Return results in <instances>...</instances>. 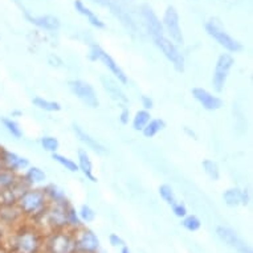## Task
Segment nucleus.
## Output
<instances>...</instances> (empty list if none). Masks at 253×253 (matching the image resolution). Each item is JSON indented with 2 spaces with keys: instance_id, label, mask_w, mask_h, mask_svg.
Segmentation results:
<instances>
[{
  "instance_id": "obj_1",
  "label": "nucleus",
  "mask_w": 253,
  "mask_h": 253,
  "mask_svg": "<svg viewBox=\"0 0 253 253\" xmlns=\"http://www.w3.org/2000/svg\"><path fill=\"white\" fill-rule=\"evenodd\" d=\"M42 232L36 227H20L12 236L11 249L13 253H39L42 248Z\"/></svg>"
},
{
  "instance_id": "obj_2",
  "label": "nucleus",
  "mask_w": 253,
  "mask_h": 253,
  "mask_svg": "<svg viewBox=\"0 0 253 253\" xmlns=\"http://www.w3.org/2000/svg\"><path fill=\"white\" fill-rule=\"evenodd\" d=\"M17 206L23 212V215L29 217V219L38 220L39 217H42L45 213L46 208L49 206V202L46 199L42 190L29 187L19 199Z\"/></svg>"
},
{
  "instance_id": "obj_3",
  "label": "nucleus",
  "mask_w": 253,
  "mask_h": 253,
  "mask_svg": "<svg viewBox=\"0 0 253 253\" xmlns=\"http://www.w3.org/2000/svg\"><path fill=\"white\" fill-rule=\"evenodd\" d=\"M42 247L45 253H77L73 229L50 231L44 237Z\"/></svg>"
},
{
  "instance_id": "obj_4",
  "label": "nucleus",
  "mask_w": 253,
  "mask_h": 253,
  "mask_svg": "<svg viewBox=\"0 0 253 253\" xmlns=\"http://www.w3.org/2000/svg\"><path fill=\"white\" fill-rule=\"evenodd\" d=\"M68 206H69V203H49L45 213L42 217H39V219L45 220V223L48 224L50 231L69 229V223H68Z\"/></svg>"
},
{
  "instance_id": "obj_5",
  "label": "nucleus",
  "mask_w": 253,
  "mask_h": 253,
  "mask_svg": "<svg viewBox=\"0 0 253 253\" xmlns=\"http://www.w3.org/2000/svg\"><path fill=\"white\" fill-rule=\"evenodd\" d=\"M206 31L219 45H221L224 49L231 52V53H236V52H240L243 49L241 42H237L236 39H233L228 32H225V29L216 20L207 21Z\"/></svg>"
},
{
  "instance_id": "obj_6",
  "label": "nucleus",
  "mask_w": 253,
  "mask_h": 253,
  "mask_svg": "<svg viewBox=\"0 0 253 253\" xmlns=\"http://www.w3.org/2000/svg\"><path fill=\"white\" fill-rule=\"evenodd\" d=\"M155 45L158 46V49L161 50L165 57L172 64V67L175 68V71L179 73L184 72V67H186V61H184V56L180 53V50L178 49V45L171 42L170 39L166 38L165 35L159 36V38L153 39Z\"/></svg>"
},
{
  "instance_id": "obj_7",
  "label": "nucleus",
  "mask_w": 253,
  "mask_h": 253,
  "mask_svg": "<svg viewBox=\"0 0 253 253\" xmlns=\"http://www.w3.org/2000/svg\"><path fill=\"white\" fill-rule=\"evenodd\" d=\"M162 24L165 34L169 35L171 42L176 45L184 44V38H183L182 28H180V19H179V13L175 9V7H172V5L167 7L165 15H163Z\"/></svg>"
},
{
  "instance_id": "obj_8",
  "label": "nucleus",
  "mask_w": 253,
  "mask_h": 253,
  "mask_svg": "<svg viewBox=\"0 0 253 253\" xmlns=\"http://www.w3.org/2000/svg\"><path fill=\"white\" fill-rule=\"evenodd\" d=\"M89 58L93 60V61H101L104 64L105 67L108 68L109 71L112 72V75H114L118 83L121 84H127L129 80H127V76L125 75V72L122 71V68L117 64V61L110 56L109 53H106L100 45L97 44H93L90 46V52H89Z\"/></svg>"
},
{
  "instance_id": "obj_9",
  "label": "nucleus",
  "mask_w": 253,
  "mask_h": 253,
  "mask_svg": "<svg viewBox=\"0 0 253 253\" xmlns=\"http://www.w3.org/2000/svg\"><path fill=\"white\" fill-rule=\"evenodd\" d=\"M233 64H235V58L229 53H223L219 56L215 64L213 76H212V85H213L215 91H217V93L223 91Z\"/></svg>"
},
{
  "instance_id": "obj_10",
  "label": "nucleus",
  "mask_w": 253,
  "mask_h": 253,
  "mask_svg": "<svg viewBox=\"0 0 253 253\" xmlns=\"http://www.w3.org/2000/svg\"><path fill=\"white\" fill-rule=\"evenodd\" d=\"M69 87H71L72 93L84 105H86L87 108L96 109L100 106V100L97 97V91L89 83L83 81V80H72V81H69Z\"/></svg>"
},
{
  "instance_id": "obj_11",
  "label": "nucleus",
  "mask_w": 253,
  "mask_h": 253,
  "mask_svg": "<svg viewBox=\"0 0 253 253\" xmlns=\"http://www.w3.org/2000/svg\"><path fill=\"white\" fill-rule=\"evenodd\" d=\"M73 232H75L77 253H97L100 248V240L96 236V233L83 227L75 229Z\"/></svg>"
},
{
  "instance_id": "obj_12",
  "label": "nucleus",
  "mask_w": 253,
  "mask_h": 253,
  "mask_svg": "<svg viewBox=\"0 0 253 253\" xmlns=\"http://www.w3.org/2000/svg\"><path fill=\"white\" fill-rule=\"evenodd\" d=\"M0 163L3 169L16 172V174L29 167V161L27 158L20 157L19 154L3 149V147L0 149Z\"/></svg>"
},
{
  "instance_id": "obj_13",
  "label": "nucleus",
  "mask_w": 253,
  "mask_h": 253,
  "mask_svg": "<svg viewBox=\"0 0 253 253\" xmlns=\"http://www.w3.org/2000/svg\"><path fill=\"white\" fill-rule=\"evenodd\" d=\"M29 188V184L24 179L19 176L12 186L7 187L4 190H0V204H17L23 194Z\"/></svg>"
},
{
  "instance_id": "obj_14",
  "label": "nucleus",
  "mask_w": 253,
  "mask_h": 253,
  "mask_svg": "<svg viewBox=\"0 0 253 253\" xmlns=\"http://www.w3.org/2000/svg\"><path fill=\"white\" fill-rule=\"evenodd\" d=\"M216 233H217L220 240L225 243L231 248L236 249L239 253H252L251 248L245 244L244 241L241 240L240 237L237 236L236 233L233 232L232 229L227 228V227H217Z\"/></svg>"
},
{
  "instance_id": "obj_15",
  "label": "nucleus",
  "mask_w": 253,
  "mask_h": 253,
  "mask_svg": "<svg viewBox=\"0 0 253 253\" xmlns=\"http://www.w3.org/2000/svg\"><path fill=\"white\" fill-rule=\"evenodd\" d=\"M142 17L145 20L146 28L149 31L150 36L153 39L159 38L165 35V29H163L162 21L159 20V17L157 16V13L154 12L153 8L150 5H142Z\"/></svg>"
},
{
  "instance_id": "obj_16",
  "label": "nucleus",
  "mask_w": 253,
  "mask_h": 253,
  "mask_svg": "<svg viewBox=\"0 0 253 253\" xmlns=\"http://www.w3.org/2000/svg\"><path fill=\"white\" fill-rule=\"evenodd\" d=\"M192 96L198 102H199L203 109L210 110V112H215L219 110L223 106V101L217 96H213L211 91L206 90L203 87H194L192 89Z\"/></svg>"
},
{
  "instance_id": "obj_17",
  "label": "nucleus",
  "mask_w": 253,
  "mask_h": 253,
  "mask_svg": "<svg viewBox=\"0 0 253 253\" xmlns=\"http://www.w3.org/2000/svg\"><path fill=\"white\" fill-rule=\"evenodd\" d=\"M91 1L98 5H102V7H108L110 9V12L122 23L125 28L130 29V31H135V24H134L133 19L118 3H114L113 0H91Z\"/></svg>"
},
{
  "instance_id": "obj_18",
  "label": "nucleus",
  "mask_w": 253,
  "mask_h": 253,
  "mask_svg": "<svg viewBox=\"0 0 253 253\" xmlns=\"http://www.w3.org/2000/svg\"><path fill=\"white\" fill-rule=\"evenodd\" d=\"M101 83H102V86H104L105 91L108 93L113 101H116V102L122 105V108L129 104L127 97H126L125 91L121 89V86L118 85L117 81H114V80L108 77V76H102L101 77Z\"/></svg>"
},
{
  "instance_id": "obj_19",
  "label": "nucleus",
  "mask_w": 253,
  "mask_h": 253,
  "mask_svg": "<svg viewBox=\"0 0 253 253\" xmlns=\"http://www.w3.org/2000/svg\"><path fill=\"white\" fill-rule=\"evenodd\" d=\"M73 131H75L76 137L79 138L80 141L83 142L84 145L89 147L91 151H94L96 154H100V155H105V154H108V149L102 146L100 142L97 141L96 138H93L90 134H87L85 130L79 126V125H73Z\"/></svg>"
},
{
  "instance_id": "obj_20",
  "label": "nucleus",
  "mask_w": 253,
  "mask_h": 253,
  "mask_svg": "<svg viewBox=\"0 0 253 253\" xmlns=\"http://www.w3.org/2000/svg\"><path fill=\"white\" fill-rule=\"evenodd\" d=\"M25 16L29 20V23H32L34 25L39 27L42 29H46V31H57L60 28V20L56 16L52 15H40V16H32L31 13H25Z\"/></svg>"
},
{
  "instance_id": "obj_21",
  "label": "nucleus",
  "mask_w": 253,
  "mask_h": 253,
  "mask_svg": "<svg viewBox=\"0 0 253 253\" xmlns=\"http://www.w3.org/2000/svg\"><path fill=\"white\" fill-rule=\"evenodd\" d=\"M23 212L17 204H0V221L4 224H15L23 217Z\"/></svg>"
},
{
  "instance_id": "obj_22",
  "label": "nucleus",
  "mask_w": 253,
  "mask_h": 253,
  "mask_svg": "<svg viewBox=\"0 0 253 253\" xmlns=\"http://www.w3.org/2000/svg\"><path fill=\"white\" fill-rule=\"evenodd\" d=\"M77 159H79V171H81L84 174V176L86 179H89L90 182L96 183L97 178L94 175V170H93V163H91V159L89 157L86 150L80 149L79 153H77Z\"/></svg>"
},
{
  "instance_id": "obj_23",
  "label": "nucleus",
  "mask_w": 253,
  "mask_h": 253,
  "mask_svg": "<svg viewBox=\"0 0 253 253\" xmlns=\"http://www.w3.org/2000/svg\"><path fill=\"white\" fill-rule=\"evenodd\" d=\"M75 9L80 15H83L84 17H86L87 21L90 23L93 27H96V28H105V23L101 20L100 17L97 16L96 13L93 12L90 8H87L86 5L84 4L83 0H75Z\"/></svg>"
},
{
  "instance_id": "obj_24",
  "label": "nucleus",
  "mask_w": 253,
  "mask_h": 253,
  "mask_svg": "<svg viewBox=\"0 0 253 253\" xmlns=\"http://www.w3.org/2000/svg\"><path fill=\"white\" fill-rule=\"evenodd\" d=\"M42 191L45 194L46 199L49 203L58 204V203H68L67 196H65V192L62 191V188L57 186V184H53L50 183L48 186H45L42 188Z\"/></svg>"
},
{
  "instance_id": "obj_25",
  "label": "nucleus",
  "mask_w": 253,
  "mask_h": 253,
  "mask_svg": "<svg viewBox=\"0 0 253 253\" xmlns=\"http://www.w3.org/2000/svg\"><path fill=\"white\" fill-rule=\"evenodd\" d=\"M21 178L28 183L29 187H32L35 184H40V183L44 182L46 179V175L44 170H42L40 167L31 166L25 169V172L21 175Z\"/></svg>"
},
{
  "instance_id": "obj_26",
  "label": "nucleus",
  "mask_w": 253,
  "mask_h": 253,
  "mask_svg": "<svg viewBox=\"0 0 253 253\" xmlns=\"http://www.w3.org/2000/svg\"><path fill=\"white\" fill-rule=\"evenodd\" d=\"M223 199L228 207H237L243 204V190L240 188H229L223 194Z\"/></svg>"
},
{
  "instance_id": "obj_27",
  "label": "nucleus",
  "mask_w": 253,
  "mask_h": 253,
  "mask_svg": "<svg viewBox=\"0 0 253 253\" xmlns=\"http://www.w3.org/2000/svg\"><path fill=\"white\" fill-rule=\"evenodd\" d=\"M32 104H34L36 108L40 109V110H44V112L54 113L61 110V105L58 104V102H56V101L45 100V98H42V97H35L34 100H32Z\"/></svg>"
},
{
  "instance_id": "obj_28",
  "label": "nucleus",
  "mask_w": 253,
  "mask_h": 253,
  "mask_svg": "<svg viewBox=\"0 0 253 253\" xmlns=\"http://www.w3.org/2000/svg\"><path fill=\"white\" fill-rule=\"evenodd\" d=\"M165 127H166V124H165L163 120H159V118L150 120L149 124L145 126V129L142 130V133H143L146 138H154L159 131H162Z\"/></svg>"
},
{
  "instance_id": "obj_29",
  "label": "nucleus",
  "mask_w": 253,
  "mask_h": 253,
  "mask_svg": "<svg viewBox=\"0 0 253 253\" xmlns=\"http://www.w3.org/2000/svg\"><path fill=\"white\" fill-rule=\"evenodd\" d=\"M151 120V114H150L149 110H138L135 113V116L133 117V129L137 130V131H142L145 129V126L149 124V121Z\"/></svg>"
},
{
  "instance_id": "obj_30",
  "label": "nucleus",
  "mask_w": 253,
  "mask_h": 253,
  "mask_svg": "<svg viewBox=\"0 0 253 253\" xmlns=\"http://www.w3.org/2000/svg\"><path fill=\"white\" fill-rule=\"evenodd\" d=\"M52 159H53L54 162H57L58 165H61L65 170L71 171V172H77L79 171V165L75 162V161H72L65 155H61V154L58 153H53L52 154Z\"/></svg>"
},
{
  "instance_id": "obj_31",
  "label": "nucleus",
  "mask_w": 253,
  "mask_h": 253,
  "mask_svg": "<svg viewBox=\"0 0 253 253\" xmlns=\"http://www.w3.org/2000/svg\"><path fill=\"white\" fill-rule=\"evenodd\" d=\"M19 176H20V175L16 174V172H12V171L1 169V170H0V190H4L7 187L12 186L13 183L19 179Z\"/></svg>"
},
{
  "instance_id": "obj_32",
  "label": "nucleus",
  "mask_w": 253,
  "mask_h": 253,
  "mask_svg": "<svg viewBox=\"0 0 253 253\" xmlns=\"http://www.w3.org/2000/svg\"><path fill=\"white\" fill-rule=\"evenodd\" d=\"M202 167H203L204 172L211 180H217L220 178V170L217 163L211 161V159H204L202 162Z\"/></svg>"
},
{
  "instance_id": "obj_33",
  "label": "nucleus",
  "mask_w": 253,
  "mask_h": 253,
  "mask_svg": "<svg viewBox=\"0 0 253 253\" xmlns=\"http://www.w3.org/2000/svg\"><path fill=\"white\" fill-rule=\"evenodd\" d=\"M1 124H3L5 130H7L13 138L19 139V138L23 137V131H21L20 125L17 124L15 120H12V118H1Z\"/></svg>"
},
{
  "instance_id": "obj_34",
  "label": "nucleus",
  "mask_w": 253,
  "mask_h": 253,
  "mask_svg": "<svg viewBox=\"0 0 253 253\" xmlns=\"http://www.w3.org/2000/svg\"><path fill=\"white\" fill-rule=\"evenodd\" d=\"M40 145L45 151L48 153H57L58 147H60V142L57 138L52 137V135H45L40 139Z\"/></svg>"
},
{
  "instance_id": "obj_35",
  "label": "nucleus",
  "mask_w": 253,
  "mask_h": 253,
  "mask_svg": "<svg viewBox=\"0 0 253 253\" xmlns=\"http://www.w3.org/2000/svg\"><path fill=\"white\" fill-rule=\"evenodd\" d=\"M159 195L162 198L165 202H166L169 206H172L174 203H176V198H175L174 190H172V187L169 186V184H162V186H159Z\"/></svg>"
},
{
  "instance_id": "obj_36",
  "label": "nucleus",
  "mask_w": 253,
  "mask_h": 253,
  "mask_svg": "<svg viewBox=\"0 0 253 253\" xmlns=\"http://www.w3.org/2000/svg\"><path fill=\"white\" fill-rule=\"evenodd\" d=\"M182 225L187 229V231L195 232V231L200 229V227H202V221H200L199 217H196L195 215H186L183 217Z\"/></svg>"
},
{
  "instance_id": "obj_37",
  "label": "nucleus",
  "mask_w": 253,
  "mask_h": 253,
  "mask_svg": "<svg viewBox=\"0 0 253 253\" xmlns=\"http://www.w3.org/2000/svg\"><path fill=\"white\" fill-rule=\"evenodd\" d=\"M68 223H69V229H73V231L80 228V227H83L79 212L76 211L72 206H68Z\"/></svg>"
},
{
  "instance_id": "obj_38",
  "label": "nucleus",
  "mask_w": 253,
  "mask_h": 253,
  "mask_svg": "<svg viewBox=\"0 0 253 253\" xmlns=\"http://www.w3.org/2000/svg\"><path fill=\"white\" fill-rule=\"evenodd\" d=\"M79 216L81 221H85V223H91L93 220L96 219V212L93 211L89 206H83L80 208Z\"/></svg>"
},
{
  "instance_id": "obj_39",
  "label": "nucleus",
  "mask_w": 253,
  "mask_h": 253,
  "mask_svg": "<svg viewBox=\"0 0 253 253\" xmlns=\"http://www.w3.org/2000/svg\"><path fill=\"white\" fill-rule=\"evenodd\" d=\"M171 207H172V212H174L175 216H178V217H184V216L187 215V208L183 203H178V202H176V203L172 204Z\"/></svg>"
},
{
  "instance_id": "obj_40",
  "label": "nucleus",
  "mask_w": 253,
  "mask_h": 253,
  "mask_svg": "<svg viewBox=\"0 0 253 253\" xmlns=\"http://www.w3.org/2000/svg\"><path fill=\"white\" fill-rule=\"evenodd\" d=\"M109 243L112 244V247H124L125 245V241L118 235H116V233H112L109 236Z\"/></svg>"
},
{
  "instance_id": "obj_41",
  "label": "nucleus",
  "mask_w": 253,
  "mask_h": 253,
  "mask_svg": "<svg viewBox=\"0 0 253 253\" xmlns=\"http://www.w3.org/2000/svg\"><path fill=\"white\" fill-rule=\"evenodd\" d=\"M120 121L122 125H127L130 122V110L126 108V106H124V108H122V110H121Z\"/></svg>"
},
{
  "instance_id": "obj_42",
  "label": "nucleus",
  "mask_w": 253,
  "mask_h": 253,
  "mask_svg": "<svg viewBox=\"0 0 253 253\" xmlns=\"http://www.w3.org/2000/svg\"><path fill=\"white\" fill-rule=\"evenodd\" d=\"M142 106L145 108V110H151L154 108V101L150 98L149 96H142L141 97Z\"/></svg>"
},
{
  "instance_id": "obj_43",
  "label": "nucleus",
  "mask_w": 253,
  "mask_h": 253,
  "mask_svg": "<svg viewBox=\"0 0 253 253\" xmlns=\"http://www.w3.org/2000/svg\"><path fill=\"white\" fill-rule=\"evenodd\" d=\"M184 131H186L187 134H188V135H191V137H194V138H196V134L194 133V131H191V130L188 129V127H184Z\"/></svg>"
},
{
  "instance_id": "obj_44",
  "label": "nucleus",
  "mask_w": 253,
  "mask_h": 253,
  "mask_svg": "<svg viewBox=\"0 0 253 253\" xmlns=\"http://www.w3.org/2000/svg\"><path fill=\"white\" fill-rule=\"evenodd\" d=\"M121 253H130L129 248H127L126 245H124V247H122V252H121Z\"/></svg>"
},
{
  "instance_id": "obj_45",
  "label": "nucleus",
  "mask_w": 253,
  "mask_h": 253,
  "mask_svg": "<svg viewBox=\"0 0 253 253\" xmlns=\"http://www.w3.org/2000/svg\"><path fill=\"white\" fill-rule=\"evenodd\" d=\"M1 239H3V229L0 228V241H1Z\"/></svg>"
},
{
  "instance_id": "obj_46",
  "label": "nucleus",
  "mask_w": 253,
  "mask_h": 253,
  "mask_svg": "<svg viewBox=\"0 0 253 253\" xmlns=\"http://www.w3.org/2000/svg\"><path fill=\"white\" fill-rule=\"evenodd\" d=\"M12 116H21V112H13Z\"/></svg>"
},
{
  "instance_id": "obj_47",
  "label": "nucleus",
  "mask_w": 253,
  "mask_h": 253,
  "mask_svg": "<svg viewBox=\"0 0 253 253\" xmlns=\"http://www.w3.org/2000/svg\"><path fill=\"white\" fill-rule=\"evenodd\" d=\"M1 169H3V166H1V163H0V170H1Z\"/></svg>"
}]
</instances>
